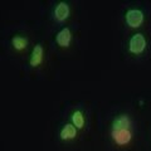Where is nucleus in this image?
Returning <instances> with one entry per match:
<instances>
[{"instance_id": "2", "label": "nucleus", "mask_w": 151, "mask_h": 151, "mask_svg": "<svg viewBox=\"0 0 151 151\" xmlns=\"http://www.w3.org/2000/svg\"><path fill=\"white\" fill-rule=\"evenodd\" d=\"M125 20L131 28H139L144 22V12L140 9H129L125 14Z\"/></svg>"}, {"instance_id": "6", "label": "nucleus", "mask_w": 151, "mask_h": 151, "mask_svg": "<svg viewBox=\"0 0 151 151\" xmlns=\"http://www.w3.org/2000/svg\"><path fill=\"white\" fill-rule=\"evenodd\" d=\"M42 60H43V47H42L40 43H37L30 53L29 63L32 67H37V65L42 63Z\"/></svg>"}, {"instance_id": "4", "label": "nucleus", "mask_w": 151, "mask_h": 151, "mask_svg": "<svg viewBox=\"0 0 151 151\" xmlns=\"http://www.w3.org/2000/svg\"><path fill=\"white\" fill-rule=\"evenodd\" d=\"M69 13H70V9H69L68 3H65V1H59V3L55 5V8H54L53 15H54V18H55V20L63 22V20H65V19L69 17Z\"/></svg>"}, {"instance_id": "7", "label": "nucleus", "mask_w": 151, "mask_h": 151, "mask_svg": "<svg viewBox=\"0 0 151 151\" xmlns=\"http://www.w3.org/2000/svg\"><path fill=\"white\" fill-rule=\"evenodd\" d=\"M131 120L127 115H119L112 121L111 130H122V129H130Z\"/></svg>"}, {"instance_id": "5", "label": "nucleus", "mask_w": 151, "mask_h": 151, "mask_svg": "<svg viewBox=\"0 0 151 151\" xmlns=\"http://www.w3.org/2000/svg\"><path fill=\"white\" fill-rule=\"evenodd\" d=\"M70 39H72V33H70V29L67 27L62 28L55 35L57 44H58L59 47H62V48H67V47H69Z\"/></svg>"}, {"instance_id": "9", "label": "nucleus", "mask_w": 151, "mask_h": 151, "mask_svg": "<svg viewBox=\"0 0 151 151\" xmlns=\"http://www.w3.org/2000/svg\"><path fill=\"white\" fill-rule=\"evenodd\" d=\"M70 120H72V124L77 127V129H82L83 125H84V116H83V112L81 110H76L72 116H70Z\"/></svg>"}, {"instance_id": "8", "label": "nucleus", "mask_w": 151, "mask_h": 151, "mask_svg": "<svg viewBox=\"0 0 151 151\" xmlns=\"http://www.w3.org/2000/svg\"><path fill=\"white\" fill-rule=\"evenodd\" d=\"M77 135V127L73 124H65L59 132L60 140H72Z\"/></svg>"}, {"instance_id": "3", "label": "nucleus", "mask_w": 151, "mask_h": 151, "mask_svg": "<svg viewBox=\"0 0 151 151\" xmlns=\"http://www.w3.org/2000/svg\"><path fill=\"white\" fill-rule=\"evenodd\" d=\"M111 137L117 145H126L132 139V134L130 129L122 130H111Z\"/></svg>"}, {"instance_id": "10", "label": "nucleus", "mask_w": 151, "mask_h": 151, "mask_svg": "<svg viewBox=\"0 0 151 151\" xmlns=\"http://www.w3.org/2000/svg\"><path fill=\"white\" fill-rule=\"evenodd\" d=\"M27 44H28V39H27V38H24V37H22V35H15V37L12 38V45L17 50L24 49L27 47Z\"/></svg>"}, {"instance_id": "1", "label": "nucleus", "mask_w": 151, "mask_h": 151, "mask_svg": "<svg viewBox=\"0 0 151 151\" xmlns=\"http://www.w3.org/2000/svg\"><path fill=\"white\" fill-rule=\"evenodd\" d=\"M146 48V39L144 34H141V33H136L134 34L130 40H129V50L131 52L132 54H140L142 53Z\"/></svg>"}]
</instances>
